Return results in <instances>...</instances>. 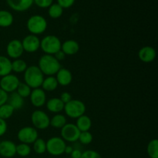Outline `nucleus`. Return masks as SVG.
I'll return each mask as SVG.
<instances>
[{
    "label": "nucleus",
    "instance_id": "f257e3e1",
    "mask_svg": "<svg viewBox=\"0 0 158 158\" xmlns=\"http://www.w3.org/2000/svg\"><path fill=\"white\" fill-rule=\"evenodd\" d=\"M37 66L40 68L43 75L49 77L56 75L61 68V64L54 56L45 54L40 58Z\"/></svg>",
    "mask_w": 158,
    "mask_h": 158
},
{
    "label": "nucleus",
    "instance_id": "f03ea898",
    "mask_svg": "<svg viewBox=\"0 0 158 158\" xmlns=\"http://www.w3.org/2000/svg\"><path fill=\"white\" fill-rule=\"evenodd\" d=\"M24 83H26L31 89L41 87V85L44 80V75L40 68L35 65L28 66L24 72Z\"/></svg>",
    "mask_w": 158,
    "mask_h": 158
},
{
    "label": "nucleus",
    "instance_id": "7ed1b4c3",
    "mask_svg": "<svg viewBox=\"0 0 158 158\" xmlns=\"http://www.w3.org/2000/svg\"><path fill=\"white\" fill-rule=\"evenodd\" d=\"M62 42L59 37L54 35H48L40 40V49L45 54L52 55L61 50Z\"/></svg>",
    "mask_w": 158,
    "mask_h": 158
},
{
    "label": "nucleus",
    "instance_id": "20e7f679",
    "mask_svg": "<svg viewBox=\"0 0 158 158\" xmlns=\"http://www.w3.org/2000/svg\"><path fill=\"white\" fill-rule=\"evenodd\" d=\"M47 21L40 15H34L29 18L26 23L28 31L32 35H38L44 33L47 29Z\"/></svg>",
    "mask_w": 158,
    "mask_h": 158
},
{
    "label": "nucleus",
    "instance_id": "39448f33",
    "mask_svg": "<svg viewBox=\"0 0 158 158\" xmlns=\"http://www.w3.org/2000/svg\"><path fill=\"white\" fill-rule=\"evenodd\" d=\"M86 110V105L82 100L72 99L70 101L64 105L63 111L69 118L77 119L85 114Z\"/></svg>",
    "mask_w": 158,
    "mask_h": 158
},
{
    "label": "nucleus",
    "instance_id": "423d86ee",
    "mask_svg": "<svg viewBox=\"0 0 158 158\" xmlns=\"http://www.w3.org/2000/svg\"><path fill=\"white\" fill-rule=\"evenodd\" d=\"M46 143V151L52 156H60L64 154L66 148V141L60 137H52Z\"/></svg>",
    "mask_w": 158,
    "mask_h": 158
},
{
    "label": "nucleus",
    "instance_id": "0eeeda50",
    "mask_svg": "<svg viewBox=\"0 0 158 158\" xmlns=\"http://www.w3.org/2000/svg\"><path fill=\"white\" fill-rule=\"evenodd\" d=\"M31 122L33 127L36 130H46L49 127L50 118L43 110H36L32 113Z\"/></svg>",
    "mask_w": 158,
    "mask_h": 158
},
{
    "label": "nucleus",
    "instance_id": "6e6552de",
    "mask_svg": "<svg viewBox=\"0 0 158 158\" xmlns=\"http://www.w3.org/2000/svg\"><path fill=\"white\" fill-rule=\"evenodd\" d=\"M38 131L33 127H23L17 134V138L19 140L20 143H26V144H31L35 141L38 137Z\"/></svg>",
    "mask_w": 158,
    "mask_h": 158
},
{
    "label": "nucleus",
    "instance_id": "1a4fd4ad",
    "mask_svg": "<svg viewBox=\"0 0 158 158\" xmlns=\"http://www.w3.org/2000/svg\"><path fill=\"white\" fill-rule=\"evenodd\" d=\"M61 138L64 141L69 143H75L78 140L80 131L74 123H66L64 127L61 128Z\"/></svg>",
    "mask_w": 158,
    "mask_h": 158
},
{
    "label": "nucleus",
    "instance_id": "9d476101",
    "mask_svg": "<svg viewBox=\"0 0 158 158\" xmlns=\"http://www.w3.org/2000/svg\"><path fill=\"white\" fill-rule=\"evenodd\" d=\"M19 83V79L18 78V77H16V75L12 73L8 74L5 77H1L0 88L7 94H11L16 91Z\"/></svg>",
    "mask_w": 158,
    "mask_h": 158
},
{
    "label": "nucleus",
    "instance_id": "9b49d317",
    "mask_svg": "<svg viewBox=\"0 0 158 158\" xmlns=\"http://www.w3.org/2000/svg\"><path fill=\"white\" fill-rule=\"evenodd\" d=\"M24 52L21 40H12L8 43L6 46V54L9 59L16 60L19 59Z\"/></svg>",
    "mask_w": 158,
    "mask_h": 158
},
{
    "label": "nucleus",
    "instance_id": "f8f14e48",
    "mask_svg": "<svg viewBox=\"0 0 158 158\" xmlns=\"http://www.w3.org/2000/svg\"><path fill=\"white\" fill-rule=\"evenodd\" d=\"M21 42L24 52L28 53H33L40 49V39L37 35L29 34Z\"/></svg>",
    "mask_w": 158,
    "mask_h": 158
},
{
    "label": "nucleus",
    "instance_id": "ddd939ff",
    "mask_svg": "<svg viewBox=\"0 0 158 158\" xmlns=\"http://www.w3.org/2000/svg\"><path fill=\"white\" fill-rule=\"evenodd\" d=\"M29 98L32 106L36 108L42 107L46 103V92L41 87L32 89L29 95Z\"/></svg>",
    "mask_w": 158,
    "mask_h": 158
},
{
    "label": "nucleus",
    "instance_id": "4468645a",
    "mask_svg": "<svg viewBox=\"0 0 158 158\" xmlns=\"http://www.w3.org/2000/svg\"><path fill=\"white\" fill-rule=\"evenodd\" d=\"M16 154V144L9 140L0 141V155L5 158L13 157Z\"/></svg>",
    "mask_w": 158,
    "mask_h": 158
},
{
    "label": "nucleus",
    "instance_id": "2eb2a0df",
    "mask_svg": "<svg viewBox=\"0 0 158 158\" xmlns=\"http://www.w3.org/2000/svg\"><path fill=\"white\" fill-rule=\"evenodd\" d=\"M157 56L155 49L151 46H143L138 52V57L140 61L145 63H152Z\"/></svg>",
    "mask_w": 158,
    "mask_h": 158
},
{
    "label": "nucleus",
    "instance_id": "dca6fc26",
    "mask_svg": "<svg viewBox=\"0 0 158 158\" xmlns=\"http://www.w3.org/2000/svg\"><path fill=\"white\" fill-rule=\"evenodd\" d=\"M8 6L16 12H25L30 9L33 0H6Z\"/></svg>",
    "mask_w": 158,
    "mask_h": 158
},
{
    "label": "nucleus",
    "instance_id": "f3484780",
    "mask_svg": "<svg viewBox=\"0 0 158 158\" xmlns=\"http://www.w3.org/2000/svg\"><path fill=\"white\" fill-rule=\"evenodd\" d=\"M58 84L62 86H66L70 84L73 81V75L70 70L66 68H60V70L56 74Z\"/></svg>",
    "mask_w": 158,
    "mask_h": 158
},
{
    "label": "nucleus",
    "instance_id": "a211bd4d",
    "mask_svg": "<svg viewBox=\"0 0 158 158\" xmlns=\"http://www.w3.org/2000/svg\"><path fill=\"white\" fill-rule=\"evenodd\" d=\"M61 50L66 54V56L75 55L80 50V45L76 40H67L62 43Z\"/></svg>",
    "mask_w": 158,
    "mask_h": 158
},
{
    "label": "nucleus",
    "instance_id": "6ab92c4d",
    "mask_svg": "<svg viewBox=\"0 0 158 158\" xmlns=\"http://www.w3.org/2000/svg\"><path fill=\"white\" fill-rule=\"evenodd\" d=\"M64 103L58 97H53L48 100L46 103V108L52 114H60L64 110Z\"/></svg>",
    "mask_w": 158,
    "mask_h": 158
},
{
    "label": "nucleus",
    "instance_id": "aec40b11",
    "mask_svg": "<svg viewBox=\"0 0 158 158\" xmlns=\"http://www.w3.org/2000/svg\"><path fill=\"white\" fill-rule=\"evenodd\" d=\"M7 103L10 105L15 110H19L24 105V98L19 95L16 91H15V92L9 94Z\"/></svg>",
    "mask_w": 158,
    "mask_h": 158
},
{
    "label": "nucleus",
    "instance_id": "412c9836",
    "mask_svg": "<svg viewBox=\"0 0 158 158\" xmlns=\"http://www.w3.org/2000/svg\"><path fill=\"white\" fill-rule=\"evenodd\" d=\"M12 73V61L6 56L0 55V77Z\"/></svg>",
    "mask_w": 158,
    "mask_h": 158
},
{
    "label": "nucleus",
    "instance_id": "4be33fe9",
    "mask_svg": "<svg viewBox=\"0 0 158 158\" xmlns=\"http://www.w3.org/2000/svg\"><path fill=\"white\" fill-rule=\"evenodd\" d=\"M76 126L77 127L80 132L89 131L91 127H92V120H91L90 117L83 114L81 117L77 119Z\"/></svg>",
    "mask_w": 158,
    "mask_h": 158
},
{
    "label": "nucleus",
    "instance_id": "5701e85b",
    "mask_svg": "<svg viewBox=\"0 0 158 158\" xmlns=\"http://www.w3.org/2000/svg\"><path fill=\"white\" fill-rule=\"evenodd\" d=\"M59 84L57 82L56 79L54 76H49L44 78L43 83H42L41 86L42 89L45 91V92H52V91L56 90L58 87Z\"/></svg>",
    "mask_w": 158,
    "mask_h": 158
},
{
    "label": "nucleus",
    "instance_id": "b1692460",
    "mask_svg": "<svg viewBox=\"0 0 158 158\" xmlns=\"http://www.w3.org/2000/svg\"><path fill=\"white\" fill-rule=\"evenodd\" d=\"M14 17L10 12L7 10H0V27L7 28L12 25Z\"/></svg>",
    "mask_w": 158,
    "mask_h": 158
},
{
    "label": "nucleus",
    "instance_id": "393cba45",
    "mask_svg": "<svg viewBox=\"0 0 158 158\" xmlns=\"http://www.w3.org/2000/svg\"><path fill=\"white\" fill-rule=\"evenodd\" d=\"M66 117L63 114H56L50 119L49 122V126L52 127L56 129H61L63 127L66 125Z\"/></svg>",
    "mask_w": 158,
    "mask_h": 158
},
{
    "label": "nucleus",
    "instance_id": "a878e982",
    "mask_svg": "<svg viewBox=\"0 0 158 158\" xmlns=\"http://www.w3.org/2000/svg\"><path fill=\"white\" fill-rule=\"evenodd\" d=\"M28 65L24 60L19 58L12 61V72L15 73H24Z\"/></svg>",
    "mask_w": 158,
    "mask_h": 158
},
{
    "label": "nucleus",
    "instance_id": "bb28decb",
    "mask_svg": "<svg viewBox=\"0 0 158 158\" xmlns=\"http://www.w3.org/2000/svg\"><path fill=\"white\" fill-rule=\"evenodd\" d=\"M63 13V9L57 3H52L48 8V14L52 19H59Z\"/></svg>",
    "mask_w": 158,
    "mask_h": 158
},
{
    "label": "nucleus",
    "instance_id": "cd10ccee",
    "mask_svg": "<svg viewBox=\"0 0 158 158\" xmlns=\"http://www.w3.org/2000/svg\"><path fill=\"white\" fill-rule=\"evenodd\" d=\"M148 154L151 158H158V140L152 139L148 143L147 148Z\"/></svg>",
    "mask_w": 158,
    "mask_h": 158
},
{
    "label": "nucleus",
    "instance_id": "c85d7f7f",
    "mask_svg": "<svg viewBox=\"0 0 158 158\" xmlns=\"http://www.w3.org/2000/svg\"><path fill=\"white\" fill-rule=\"evenodd\" d=\"M15 110L7 103L0 106V118L6 120L9 119L14 114Z\"/></svg>",
    "mask_w": 158,
    "mask_h": 158
},
{
    "label": "nucleus",
    "instance_id": "c756f323",
    "mask_svg": "<svg viewBox=\"0 0 158 158\" xmlns=\"http://www.w3.org/2000/svg\"><path fill=\"white\" fill-rule=\"evenodd\" d=\"M33 151L37 154H43L46 151V140L43 138H37L33 143Z\"/></svg>",
    "mask_w": 158,
    "mask_h": 158
},
{
    "label": "nucleus",
    "instance_id": "7c9ffc66",
    "mask_svg": "<svg viewBox=\"0 0 158 158\" xmlns=\"http://www.w3.org/2000/svg\"><path fill=\"white\" fill-rule=\"evenodd\" d=\"M31 151H32V149L29 144L20 143L19 144L16 145V154H18L20 157H27L31 154Z\"/></svg>",
    "mask_w": 158,
    "mask_h": 158
},
{
    "label": "nucleus",
    "instance_id": "2f4dec72",
    "mask_svg": "<svg viewBox=\"0 0 158 158\" xmlns=\"http://www.w3.org/2000/svg\"><path fill=\"white\" fill-rule=\"evenodd\" d=\"M31 91H32V89L26 83H22V82H20L16 89L17 94L21 96L23 98H26V97H29Z\"/></svg>",
    "mask_w": 158,
    "mask_h": 158
},
{
    "label": "nucleus",
    "instance_id": "473e14b6",
    "mask_svg": "<svg viewBox=\"0 0 158 158\" xmlns=\"http://www.w3.org/2000/svg\"><path fill=\"white\" fill-rule=\"evenodd\" d=\"M94 140L93 134L89 131H84V132H80V137L78 140L80 143L83 145H88L92 143Z\"/></svg>",
    "mask_w": 158,
    "mask_h": 158
},
{
    "label": "nucleus",
    "instance_id": "72a5a7b5",
    "mask_svg": "<svg viewBox=\"0 0 158 158\" xmlns=\"http://www.w3.org/2000/svg\"><path fill=\"white\" fill-rule=\"evenodd\" d=\"M80 158H102V157L97 151L94 150H87L82 153Z\"/></svg>",
    "mask_w": 158,
    "mask_h": 158
},
{
    "label": "nucleus",
    "instance_id": "f704fd0d",
    "mask_svg": "<svg viewBox=\"0 0 158 158\" xmlns=\"http://www.w3.org/2000/svg\"><path fill=\"white\" fill-rule=\"evenodd\" d=\"M53 2V0H33V3H35L38 7L42 9L49 8Z\"/></svg>",
    "mask_w": 158,
    "mask_h": 158
},
{
    "label": "nucleus",
    "instance_id": "c9c22d12",
    "mask_svg": "<svg viewBox=\"0 0 158 158\" xmlns=\"http://www.w3.org/2000/svg\"><path fill=\"white\" fill-rule=\"evenodd\" d=\"M76 0H57V4L60 5L63 9H69L73 6Z\"/></svg>",
    "mask_w": 158,
    "mask_h": 158
},
{
    "label": "nucleus",
    "instance_id": "e433bc0d",
    "mask_svg": "<svg viewBox=\"0 0 158 158\" xmlns=\"http://www.w3.org/2000/svg\"><path fill=\"white\" fill-rule=\"evenodd\" d=\"M60 99L61 100V101L63 102L64 104H66V103H67L68 102L70 101L73 98H72V95H71L69 92H63L62 93L61 95H60Z\"/></svg>",
    "mask_w": 158,
    "mask_h": 158
},
{
    "label": "nucleus",
    "instance_id": "4c0bfd02",
    "mask_svg": "<svg viewBox=\"0 0 158 158\" xmlns=\"http://www.w3.org/2000/svg\"><path fill=\"white\" fill-rule=\"evenodd\" d=\"M8 129L7 123L5 120L0 118V137H2L6 133Z\"/></svg>",
    "mask_w": 158,
    "mask_h": 158
},
{
    "label": "nucleus",
    "instance_id": "58836bf2",
    "mask_svg": "<svg viewBox=\"0 0 158 158\" xmlns=\"http://www.w3.org/2000/svg\"><path fill=\"white\" fill-rule=\"evenodd\" d=\"M8 96H9V94L5 92L3 89H2L1 88H0V106H1L2 105L7 103Z\"/></svg>",
    "mask_w": 158,
    "mask_h": 158
},
{
    "label": "nucleus",
    "instance_id": "ea45409f",
    "mask_svg": "<svg viewBox=\"0 0 158 158\" xmlns=\"http://www.w3.org/2000/svg\"><path fill=\"white\" fill-rule=\"evenodd\" d=\"M53 56L54 57H55L59 62H60V61H63V60L66 58V54H65L62 50L58 51V52H57L56 54H54Z\"/></svg>",
    "mask_w": 158,
    "mask_h": 158
},
{
    "label": "nucleus",
    "instance_id": "a19ab883",
    "mask_svg": "<svg viewBox=\"0 0 158 158\" xmlns=\"http://www.w3.org/2000/svg\"><path fill=\"white\" fill-rule=\"evenodd\" d=\"M82 151L79 149H73L70 154L71 158H80L82 156Z\"/></svg>",
    "mask_w": 158,
    "mask_h": 158
},
{
    "label": "nucleus",
    "instance_id": "79ce46f5",
    "mask_svg": "<svg viewBox=\"0 0 158 158\" xmlns=\"http://www.w3.org/2000/svg\"><path fill=\"white\" fill-rule=\"evenodd\" d=\"M73 147L70 146V145H66V148H65L64 153H66V154H70L72 153V151H73Z\"/></svg>",
    "mask_w": 158,
    "mask_h": 158
},
{
    "label": "nucleus",
    "instance_id": "37998d69",
    "mask_svg": "<svg viewBox=\"0 0 158 158\" xmlns=\"http://www.w3.org/2000/svg\"><path fill=\"white\" fill-rule=\"evenodd\" d=\"M67 158H71V157H67Z\"/></svg>",
    "mask_w": 158,
    "mask_h": 158
}]
</instances>
